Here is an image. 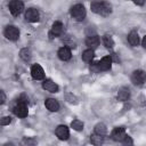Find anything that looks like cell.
Masks as SVG:
<instances>
[{
	"label": "cell",
	"instance_id": "obj_19",
	"mask_svg": "<svg viewBox=\"0 0 146 146\" xmlns=\"http://www.w3.org/2000/svg\"><path fill=\"white\" fill-rule=\"evenodd\" d=\"M94 50L90 48V49H87V50H84L83 51V54H82V59L84 60V62H91L92 60V58H94Z\"/></svg>",
	"mask_w": 146,
	"mask_h": 146
},
{
	"label": "cell",
	"instance_id": "obj_21",
	"mask_svg": "<svg viewBox=\"0 0 146 146\" xmlns=\"http://www.w3.org/2000/svg\"><path fill=\"white\" fill-rule=\"evenodd\" d=\"M19 56H21V58L23 60H30V58H31V51H30V49H27V48L22 49L19 51Z\"/></svg>",
	"mask_w": 146,
	"mask_h": 146
},
{
	"label": "cell",
	"instance_id": "obj_27",
	"mask_svg": "<svg viewBox=\"0 0 146 146\" xmlns=\"http://www.w3.org/2000/svg\"><path fill=\"white\" fill-rule=\"evenodd\" d=\"M23 144H27V145H34L36 144L35 139H29V138H24L23 139Z\"/></svg>",
	"mask_w": 146,
	"mask_h": 146
},
{
	"label": "cell",
	"instance_id": "obj_28",
	"mask_svg": "<svg viewBox=\"0 0 146 146\" xmlns=\"http://www.w3.org/2000/svg\"><path fill=\"white\" fill-rule=\"evenodd\" d=\"M132 1H133L136 5H138V6H143L146 0H132Z\"/></svg>",
	"mask_w": 146,
	"mask_h": 146
},
{
	"label": "cell",
	"instance_id": "obj_20",
	"mask_svg": "<svg viewBox=\"0 0 146 146\" xmlns=\"http://www.w3.org/2000/svg\"><path fill=\"white\" fill-rule=\"evenodd\" d=\"M107 129H106V125L104 123H97L95 125V133L97 135H100V136H104L106 133Z\"/></svg>",
	"mask_w": 146,
	"mask_h": 146
},
{
	"label": "cell",
	"instance_id": "obj_22",
	"mask_svg": "<svg viewBox=\"0 0 146 146\" xmlns=\"http://www.w3.org/2000/svg\"><path fill=\"white\" fill-rule=\"evenodd\" d=\"M71 127L76 131H81L83 129V122L80 120H73L71 122Z\"/></svg>",
	"mask_w": 146,
	"mask_h": 146
},
{
	"label": "cell",
	"instance_id": "obj_14",
	"mask_svg": "<svg viewBox=\"0 0 146 146\" xmlns=\"http://www.w3.org/2000/svg\"><path fill=\"white\" fill-rule=\"evenodd\" d=\"M44 105H46V107H47L50 112H57V111L59 110V104H58V102H57L56 99H54V98H48V99H46Z\"/></svg>",
	"mask_w": 146,
	"mask_h": 146
},
{
	"label": "cell",
	"instance_id": "obj_4",
	"mask_svg": "<svg viewBox=\"0 0 146 146\" xmlns=\"http://www.w3.org/2000/svg\"><path fill=\"white\" fill-rule=\"evenodd\" d=\"M9 11L11 13V15L14 16H18L23 9H24V3L21 0H11L9 2Z\"/></svg>",
	"mask_w": 146,
	"mask_h": 146
},
{
	"label": "cell",
	"instance_id": "obj_10",
	"mask_svg": "<svg viewBox=\"0 0 146 146\" xmlns=\"http://www.w3.org/2000/svg\"><path fill=\"white\" fill-rule=\"evenodd\" d=\"M99 71H107L111 68L112 65V56H105L100 59V62L97 63Z\"/></svg>",
	"mask_w": 146,
	"mask_h": 146
},
{
	"label": "cell",
	"instance_id": "obj_26",
	"mask_svg": "<svg viewBox=\"0 0 146 146\" xmlns=\"http://www.w3.org/2000/svg\"><path fill=\"white\" fill-rule=\"evenodd\" d=\"M122 143H123L124 145H132V144H133L132 139H131L129 136H125V137H124V139L122 140Z\"/></svg>",
	"mask_w": 146,
	"mask_h": 146
},
{
	"label": "cell",
	"instance_id": "obj_17",
	"mask_svg": "<svg viewBox=\"0 0 146 146\" xmlns=\"http://www.w3.org/2000/svg\"><path fill=\"white\" fill-rule=\"evenodd\" d=\"M129 97H130V90H129L128 88L123 87V88H121V89L119 90V92H117V99H119V100L125 102V100H128Z\"/></svg>",
	"mask_w": 146,
	"mask_h": 146
},
{
	"label": "cell",
	"instance_id": "obj_9",
	"mask_svg": "<svg viewBox=\"0 0 146 146\" xmlns=\"http://www.w3.org/2000/svg\"><path fill=\"white\" fill-rule=\"evenodd\" d=\"M63 30H64V25H63L60 22H55V23L52 24V26H51L50 32H49L50 38L52 39V38H56V36H58V35H60V34L63 33Z\"/></svg>",
	"mask_w": 146,
	"mask_h": 146
},
{
	"label": "cell",
	"instance_id": "obj_30",
	"mask_svg": "<svg viewBox=\"0 0 146 146\" xmlns=\"http://www.w3.org/2000/svg\"><path fill=\"white\" fill-rule=\"evenodd\" d=\"M141 44H143V47L146 49V35L144 36V39H143V41H141Z\"/></svg>",
	"mask_w": 146,
	"mask_h": 146
},
{
	"label": "cell",
	"instance_id": "obj_12",
	"mask_svg": "<svg viewBox=\"0 0 146 146\" xmlns=\"http://www.w3.org/2000/svg\"><path fill=\"white\" fill-rule=\"evenodd\" d=\"M31 74H32L33 79H35V80H41V79H43V76H44L43 68H42L39 64H35V65L32 66V68H31Z\"/></svg>",
	"mask_w": 146,
	"mask_h": 146
},
{
	"label": "cell",
	"instance_id": "obj_18",
	"mask_svg": "<svg viewBox=\"0 0 146 146\" xmlns=\"http://www.w3.org/2000/svg\"><path fill=\"white\" fill-rule=\"evenodd\" d=\"M128 41L133 47L138 46V43H139V35H138V33L136 31H131L129 33V35H128Z\"/></svg>",
	"mask_w": 146,
	"mask_h": 146
},
{
	"label": "cell",
	"instance_id": "obj_3",
	"mask_svg": "<svg viewBox=\"0 0 146 146\" xmlns=\"http://www.w3.org/2000/svg\"><path fill=\"white\" fill-rule=\"evenodd\" d=\"M131 81L136 86H141L146 81V72L143 70H136L131 74Z\"/></svg>",
	"mask_w": 146,
	"mask_h": 146
},
{
	"label": "cell",
	"instance_id": "obj_25",
	"mask_svg": "<svg viewBox=\"0 0 146 146\" xmlns=\"http://www.w3.org/2000/svg\"><path fill=\"white\" fill-rule=\"evenodd\" d=\"M10 122H11V117H10V116H5V117H2L1 121H0L1 125H8Z\"/></svg>",
	"mask_w": 146,
	"mask_h": 146
},
{
	"label": "cell",
	"instance_id": "obj_2",
	"mask_svg": "<svg viewBox=\"0 0 146 146\" xmlns=\"http://www.w3.org/2000/svg\"><path fill=\"white\" fill-rule=\"evenodd\" d=\"M71 16L75 19V21H82L84 17H86V9H84V6L81 5V3H78V5H74L72 8H71Z\"/></svg>",
	"mask_w": 146,
	"mask_h": 146
},
{
	"label": "cell",
	"instance_id": "obj_29",
	"mask_svg": "<svg viewBox=\"0 0 146 146\" xmlns=\"http://www.w3.org/2000/svg\"><path fill=\"white\" fill-rule=\"evenodd\" d=\"M0 95H1V104H3L5 100H6V95H5V92H3L2 90L0 91Z\"/></svg>",
	"mask_w": 146,
	"mask_h": 146
},
{
	"label": "cell",
	"instance_id": "obj_1",
	"mask_svg": "<svg viewBox=\"0 0 146 146\" xmlns=\"http://www.w3.org/2000/svg\"><path fill=\"white\" fill-rule=\"evenodd\" d=\"M90 7H91V10L94 13H96L98 15H102V16H107L112 11L111 5L106 1H94Z\"/></svg>",
	"mask_w": 146,
	"mask_h": 146
},
{
	"label": "cell",
	"instance_id": "obj_15",
	"mask_svg": "<svg viewBox=\"0 0 146 146\" xmlns=\"http://www.w3.org/2000/svg\"><path fill=\"white\" fill-rule=\"evenodd\" d=\"M58 57L62 60H68L71 58V50L68 47H62L58 50Z\"/></svg>",
	"mask_w": 146,
	"mask_h": 146
},
{
	"label": "cell",
	"instance_id": "obj_13",
	"mask_svg": "<svg viewBox=\"0 0 146 146\" xmlns=\"http://www.w3.org/2000/svg\"><path fill=\"white\" fill-rule=\"evenodd\" d=\"M42 88L46 89V90L49 91V92H57V91H58V86H57L54 81H51V80H49V79L43 81Z\"/></svg>",
	"mask_w": 146,
	"mask_h": 146
},
{
	"label": "cell",
	"instance_id": "obj_7",
	"mask_svg": "<svg viewBox=\"0 0 146 146\" xmlns=\"http://www.w3.org/2000/svg\"><path fill=\"white\" fill-rule=\"evenodd\" d=\"M111 136H112V139H113V140H115V141H122L127 135H125L124 128H122V127H116V128L113 129Z\"/></svg>",
	"mask_w": 146,
	"mask_h": 146
},
{
	"label": "cell",
	"instance_id": "obj_8",
	"mask_svg": "<svg viewBox=\"0 0 146 146\" xmlns=\"http://www.w3.org/2000/svg\"><path fill=\"white\" fill-rule=\"evenodd\" d=\"M40 18V15H39V11L34 8H29L25 13V19L27 22H31V23H35L38 22Z\"/></svg>",
	"mask_w": 146,
	"mask_h": 146
},
{
	"label": "cell",
	"instance_id": "obj_16",
	"mask_svg": "<svg viewBox=\"0 0 146 146\" xmlns=\"http://www.w3.org/2000/svg\"><path fill=\"white\" fill-rule=\"evenodd\" d=\"M86 44L89 47V48H91V49H94V48H96L98 44H99V38L97 36V35H89L87 39H86Z\"/></svg>",
	"mask_w": 146,
	"mask_h": 146
},
{
	"label": "cell",
	"instance_id": "obj_24",
	"mask_svg": "<svg viewBox=\"0 0 146 146\" xmlns=\"http://www.w3.org/2000/svg\"><path fill=\"white\" fill-rule=\"evenodd\" d=\"M103 42H104V44H105L106 48H113V46H114V41H113V39H112L111 35H104Z\"/></svg>",
	"mask_w": 146,
	"mask_h": 146
},
{
	"label": "cell",
	"instance_id": "obj_6",
	"mask_svg": "<svg viewBox=\"0 0 146 146\" xmlns=\"http://www.w3.org/2000/svg\"><path fill=\"white\" fill-rule=\"evenodd\" d=\"M13 111H14L15 115L18 117H25L27 115V112H29L26 103H23V102H17V104L15 105Z\"/></svg>",
	"mask_w": 146,
	"mask_h": 146
},
{
	"label": "cell",
	"instance_id": "obj_23",
	"mask_svg": "<svg viewBox=\"0 0 146 146\" xmlns=\"http://www.w3.org/2000/svg\"><path fill=\"white\" fill-rule=\"evenodd\" d=\"M90 141H91V144H94V145H100V144H103V136L95 133V135H92V136L90 137Z\"/></svg>",
	"mask_w": 146,
	"mask_h": 146
},
{
	"label": "cell",
	"instance_id": "obj_5",
	"mask_svg": "<svg viewBox=\"0 0 146 146\" xmlns=\"http://www.w3.org/2000/svg\"><path fill=\"white\" fill-rule=\"evenodd\" d=\"M5 36L8 39V40H11V41H16L18 38H19V31L16 26L14 25H9L6 27L5 30Z\"/></svg>",
	"mask_w": 146,
	"mask_h": 146
},
{
	"label": "cell",
	"instance_id": "obj_11",
	"mask_svg": "<svg viewBox=\"0 0 146 146\" xmlns=\"http://www.w3.org/2000/svg\"><path fill=\"white\" fill-rule=\"evenodd\" d=\"M56 136L60 139V140H66L70 136V131H68V128L66 125H58L56 128Z\"/></svg>",
	"mask_w": 146,
	"mask_h": 146
}]
</instances>
